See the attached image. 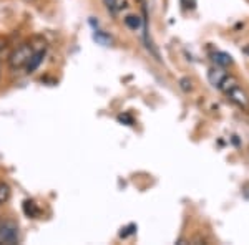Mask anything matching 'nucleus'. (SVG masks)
Instances as JSON below:
<instances>
[{
    "mask_svg": "<svg viewBox=\"0 0 249 245\" xmlns=\"http://www.w3.org/2000/svg\"><path fill=\"white\" fill-rule=\"evenodd\" d=\"M219 90H223L224 93L230 96L231 101H234L239 108H244V110L249 108V98H248L246 91L238 85V82H236L232 76L228 75L226 78L223 80V83L219 85Z\"/></svg>",
    "mask_w": 249,
    "mask_h": 245,
    "instance_id": "f257e3e1",
    "label": "nucleus"
},
{
    "mask_svg": "<svg viewBox=\"0 0 249 245\" xmlns=\"http://www.w3.org/2000/svg\"><path fill=\"white\" fill-rule=\"evenodd\" d=\"M32 55H34V48H32V45H29V43H22V45H18L9 57L10 70L15 71V70H20V68L27 66V63H29Z\"/></svg>",
    "mask_w": 249,
    "mask_h": 245,
    "instance_id": "f03ea898",
    "label": "nucleus"
},
{
    "mask_svg": "<svg viewBox=\"0 0 249 245\" xmlns=\"http://www.w3.org/2000/svg\"><path fill=\"white\" fill-rule=\"evenodd\" d=\"M18 242V226L12 220H0V244L14 245Z\"/></svg>",
    "mask_w": 249,
    "mask_h": 245,
    "instance_id": "7ed1b4c3",
    "label": "nucleus"
},
{
    "mask_svg": "<svg viewBox=\"0 0 249 245\" xmlns=\"http://www.w3.org/2000/svg\"><path fill=\"white\" fill-rule=\"evenodd\" d=\"M228 73L223 70L221 66H216V68H211L210 73H208V78H210V83L214 88H219V85L223 83V80L226 78Z\"/></svg>",
    "mask_w": 249,
    "mask_h": 245,
    "instance_id": "20e7f679",
    "label": "nucleus"
},
{
    "mask_svg": "<svg viewBox=\"0 0 249 245\" xmlns=\"http://www.w3.org/2000/svg\"><path fill=\"white\" fill-rule=\"evenodd\" d=\"M43 57H45V50H38V51H34V55L30 57L29 63H27V73H34L35 70L40 66V63L43 62Z\"/></svg>",
    "mask_w": 249,
    "mask_h": 245,
    "instance_id": "39448f33",
    "label": "nucleus"
},
{
    "mask_svg": "<svg viewBox=\"0 0 249 245\" xmlns=\"http://www.w3.org/2000/svg\"><path fill=\"white\" fill-rule=\"evenodd\" d=\"M211 57H213V62L216 63V66H221V68H224L232 63L231 57L228 53H224V51H214Z\"/></svg>",
    "mask_w": 249,
    "mask_h": 245,
    "instance_id": "423d86ee",
    "label": "nucleus"
},
{
    "mask_svg": "<svg viewBox=\"0 0 249 245\" xmlns=\"http://www.w3.org/2000/svg\"><path fill=\"white\" fill-rule=\"evenodd\" d=\"M93 38H95V42L98 43V45H102V47H110L111 43H113V38H111L110 35L103 33V32H100V30L95 32Z\"/></svg>",
    "mask_w": 249,
    "mask_h": 245,
    "instance_id": "0eeeda50",
    "label": "nucleus"
},
{
    "mask_svg": "<svg viewBox=\"0 0 249 245\" xmlns=\"http://www.w3.org/2000/svg\"><path fill=\"white\" fill-rule=\"evenodd\" d=\"M10 196H12V189L7 182H0V206L7 204L10 200Z\"/></svg>",
    "mask_w": 249,
    "mask_h": 245,
    "instance_id": "6e6552de",
    "label": "nucleus"
},
{
    "mask_svg": "<svg viewBox=\"0 0 249 245\" xmlns=\"http://www.w3.org/2000/svg\"><path fill=\"white\" fill-rule=\"evenodd\" d=\"M124 23H126V27L131 30H138V29H142V25H143L142 18H140L138 15H128V17L124 18Z\"/></svg>",
    "mask_w": 249,
    "mask_h": 245,
    "instance_id": "1a4fd4ad",
    "label": "nucleus"
},
{
    "mask_svg": "<svg viewBox=\"0 0 249 245\" xmlns=\"http://www.w3.org/2000/svg\"><path fill=\"white\" fill-rule=\"evenodd\" d=\"M23 211H25V214L29 217H37L38 215V207L35 206V202H32V200H27V202L23 204Z\"/></svg>",
    "mask_w": 249,
    "mask_h": 245,
    "instance_id": "9d476101",
    "label": "nucleus"
},
{
    "mask_svg": "<svg viewBox=\"0 0 249 245\" xmlns=\"http://www.w3.org/2000/svg\"><path fill=\"white\" fill-rule=\"evenodd\" d=\"M103 3H105L107 10L111 12V14H116L120 9H122V5H120V0H103Z\"/></svg>",
    "mask_w": 249,
    "mask_h": 245,
    "instance_id": "9b49d317",
    "label": "nucleus"
},
{
    "mask_svg": "<svg viewBox=\"0 0 249 245\" xmlns=\"http://www.w3.org/2000/svg\"><path fill=\"white\" fill-rule=\"evenodd\" d=\"M118 121L128 123V126H133V118H131V116H128V114H120L118 116Z\"/></svg>",
    "mask_w": 249,
    "mask_h": 245,
    "instance_id": "f8f14e48",
    "label": "nucleus"
},
{
    "mask_svg": "<svg viewBox=\"0 0 249 245\" xmlns=\"http://www.w3.org/2000/svg\"><path fill=\"white\" fill-rule=\"evenodd\" d=\"M135 229H136V226H133V224H131V226H128V227H124L123 229L124 232H120V237H128L130 234H133Z\"/></svg>",
    "mask_w": 249,
    "mask_h": 245,
    "instance_id": "ddd939ff",
    "label": "nucleus"
},
{
    "mask_svg": "<svg viewBox=\"0 0 249 245\" xmlns=\"http://www.w3.org/2000/svg\"><path fill=\"white\" fill-rule=\"evenodd\" d=\"M179 85H181V90L183 91H190L191 90V82L188 78H183L181 82H179Z\"/></svg>",
    "mask_w": 249,
    "mask_h": 245,
    "instance_id": "4468645a",
    "label": "nucleus"
}]
</instances>
